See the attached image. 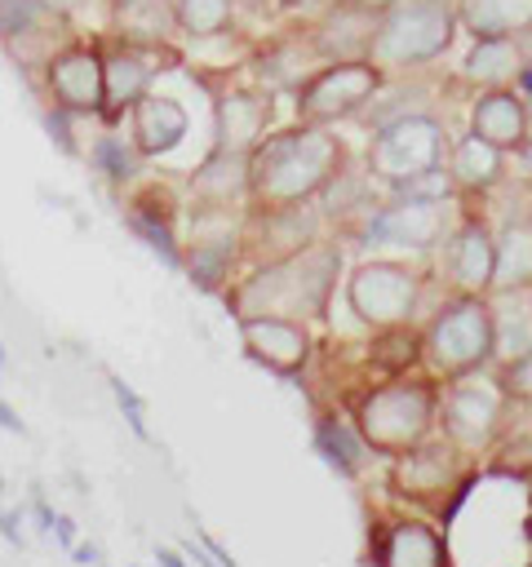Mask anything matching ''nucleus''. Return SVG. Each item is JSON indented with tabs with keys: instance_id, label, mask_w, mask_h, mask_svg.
<instances>
[{
	"instance_id": "nucleus-3",
	"label": "nucleus",
	"mask_w": 532,
	"mask_h": 567,
	"mask_svg": "<svg viewBox=\"0 0 532 567\" xmlns=\"http://www.w3.org/2000/svg\"><path fill=\"white\" fill-rule=\"evenodd\" d=\"M426 350H430V363L448 377H466L479 363H488L497 354V319H492L488 301H479L470 292V297L443 306L439 319L430 323Z\"/></svg>"
},
{
	"instance_id": "nucleus-5",
	"label": "nucleus",
	"mask_w": 532,
	"mask_h": 567,
	"mask_svg": "<svg viewBox=\"0 0 532 567\" xmlns=\"http://www.w3.org/2000/svg\"><path fill=\"white\" fill-rule=\"evenodd\" d=\"M434 412V394L421 381H403V385H386L372 390L359 408V430L377 452H408Z\"/></svg>"
},
{
	"instance_id": "nucleus-13",
	"label": "nucleus",
	"mask_w": 532,
	"mask_h": 567,
	"mask_svg": "<svg viewBox=\"0 0 532 567\" xmlns=\"http://www.w3.org/2000/svg\"><path fill=\"white\" fill-rule=\"evenodd\" d=\"M448 275L466 292H483V288L497 284V239L479 221H466L452 235V244H448Z\"/></svg>"
},
{
	"instance_id": "nucleus-34",
	"label": "nucleus",
	"mask_w": 532,
	"mask_h": 567,
	"mask_svg": "<svg viewBox=\"0 0 532 567\" xmlns=\"http://www.w3.org/2000/svg\"><path fill=\"white\" fill-rule=\"evenodd\" d=\"M18 523H22V518H18L13 509H4V514H0V536H4L9 545H22V532H18Z\"/></svg>"
},
{
	"instance_id": "nucleus-32",
	"label": "nucleus",
	"mask_w": 532,
	"mask_h": 567,
	"mask_svg": "<svg viewBox=\"0 0 532 567\" xmlns=\"http://www.w3.org/2000/svg\"><path fill=\"white\" fill-rule=\"evenodd\" d=\"M35 22V0H0V35H22Z\"/></svg>"
},
{
	"instance_id": "nucleus-7",
	"label": "nucleus",
	"mask_w": 532,
	"mask_h": 567,
	"mask_svg": "<svg viewBox=\"0 0 532 567\" xmlns=\"http://www.w3.org/2000/svg\"><path fill=\"white\" fill-rule=\"evenodd\" d=\"M350 306L364 323H377V328H395L412 315L417 306V279L403 270V266H386V261H372L364 266L355 279H350Z\"/></svg>"
},
{
	"instance_id": "nucleus-45",
	"label": "nucleus",
	"mask_w": 532,
	"mask_h": 567,
	"mask_svg": "<svg viewBox=\"0 0 532 567\" xmlns=\"http://www.w3.org/2000/svg\"><path fill=\"white\" fill-rule=\"evenodd\" d=\"M44 4H49V9H58V13H66V9H75L80 0H44Z\"/></svg>"
},
{
	"instance_id": "nucleus-17",
	"label": "nucleus",
	"mask_w": 532,
	"mask_h": 567,
	"mask_svg": "<svg viewBox=\"0 0 532 567\" xmlns=\"http://www.w3.org/2000/svg\"><path fill=\"white\" fill-rule=\"evenodd\" d=\"M381 567H448L443 536L421 523H399L381 545Z\"/></svg>"
},
{
	"instance_id": "nucleus-26",
	"label": "nucleus",
	"mask_w": 532,
	"mask_h": 567,
	"mask_svg": "<svg viewBox=\"0 0 532 567\" xmlns=\"http://www.w3.org/2000/svg\"><path fill=\"white\" fill-rule=\"evenodd\" d=\"M372 359H377L386 372H399V368H408V363L417 359V337H412V332H403V328L395 323V328H386V332L377 337Z\"/></svg>"
},
{
	"instance_id": "nucleus-29",
	"label": "nucleus",
	"mask_w": 532,
	"mask_h": 567,
	"mask_svg": "<svg viewBox=\"0 0 532 567\" xmlns=\"http://www.w3.org/2000/svg\"><path fill=\"white\" fill-rule=\"evenodd\" d=\"M129 226L151 244V252H160V257H164V266H177V248H173L168 226H160V221H155V217H146V213H133V217H129Z\"/></svg>"
},
{
	"instance_id": "nucleus-15",
	"label": "nucleus",
	"mask_w": 532,
	"mask_h": 567,
	"mask_svg": "<svg viewBox=\"0 0 532 567\" xmlns=\"http://www.w3.org/2000/svg\"><path fill=\"white\" fill-rule=\"evenodd\" d=\"M133 137H137V146L151 151V155L173 151V146L186 137V111H182L173 97H137Z\"/></svg>"
},
{
	"instance_id": "nucleus-41",
	"label": "nucleus",
	"mask_w": 532,
	"mask_h": 567,
	"mask_svg": "<svg viewBox=\"0 0 532 567\" xmlns=\"http://www.w3.org/2000/svg\"><path fill=\"white\" fill-rule=\"evenodd\" d=\"M186 549H191V563H200V567H222V563H217V558H213L208 549H195V540H191Z\"/></svg>"
},
{
	"instance_id": "nucleus-2",
	"label": "nucleus",
	"mask_w": 532,
	"mask_h": 567,
	"mask_svg": "<svg viewBox=\"0 0 532 567\" xmlns=\"http://www.w3.org/2000/svg\"><path fill=\"white\" fill-rule=\"evenodd\" d=\"M452 9L443 0H399L386 9V18L372 31L368 58L377 66H417L448 49L452 40Z\"/></svg>"
},
{
	"instance_id": "nucleus-10",
	"label": "nucleus",
	"mask_w": 532,
	"mask_h": 567,
	"mask_svg": "<svg viewBox=\"0 0 532 567\" xmlns=\"http://www.w3.org/2000/svg\"><path fill=\"white\" fill-rule=\"evenodd\" d=\"M528 128H532V120H528V102L519 89L501 84V89L479 93V102L470 111V133H479L483 142H492L501 151H519L528 142Z\"/></svg>"
},
{
	"instance_id": "nucleus-40",
	"label": "nucleus",
	"mask_w": 532,
	"mask_h": 567,
	"mask_svg": "<svg viewBox=\"0 0 532 567\" xmlns=\"http://www.w3.org/2000/svg\"><path fill=\"white\" fill-rule=\"evenodd\" d=\"M35 518H40V527H44V532H53V518H58V514L44 505V496H35Z\"/></svg>"
},
{
	"instance_id": "nucleus-6",
	"label": "nucleus",
	"mask_w": 532,
	"mask_h": 567,
	"mask_svg": "<svg viewBox=\"0 0 532 567\" xmlns=\"http://www.w3.org/2000/svg\"><path fill=\"white\" fill-rule=\"evenodd\" d=\"M377 93V62L372 58H337L324 66L297 97V111L306 120H337L359 111Z\"/></svg>"
},
{
	"instance_id": "nucleus-43",
	"label": "nucleus",
	"mask_w": 532,
	"mask_h": 567,
	"mask_svg": "<svg viewBox=\"0 0 532 567\" xmlns=\"http://www.w3.org/2000/svg\"><path fill=\"white\" fill-rule=\"evenodd\" d=\"M155 563H160V567H186V563H182L173 549H155Z\"/></svg>"
},
{
	"instance_id": "nucleus-36",
	"label": "nucleus",
	"mask_w": 532,
	"mask_h": 567,
	"mask_svg": "<svg viewBox=\"0 0 532 567\" xmlns=\"http://www.w3.org/2000/svg\"><path fill=\"white\" fill-rule=\"evenodd\" d=\"M75 563L80 567H102V549L98 545H75Z\"/></svg>"
},
{
	"instance_id": "nucleus-46",
	"label": "nucleus",
	"mask_w": 532,
	"mask_h": 567,
	"mask_svg": "<svg viewBox=\"0 0 532 567\" xmlns=\"http://www.w3.org/2000/svg\"><path fill=\"white\" fill-rule=\"evenodd\" d=\"M293 9H319V4H332V0H288Z\"/></svg>"
},
{
	"instance_id": "nucleus-31",
	"label": "nucleus",
	"mask_w": 532,
	"mask_h": 567,
	"mask_svg": "<svg viewBox=\"0 0 532 567\" xmlns=\"http://www.w3.org/2000/svg\"><path fill=\"white\" fill-rule=\"evenodd\" d=\"M501 390L514 394V399H532V350L505 363V372H501Z\"/></svg>"
},
{
	"instance_id": "nucleus-44",
	"label": "nucleus",
	"mask_w": 532,
	"mask_h": 567,
	"mask_svg": "<svg viewBox=\"0 0 532 567\" xmlns=\"http://www.w3.org/2000/svg\"><path fill=\"white\" fill-rule=\"evenodd\" d=\"M519 164H523V173H532V137L519 146Z\"/></svg>"
},
{
	"instance_id": "nucleus-47",
	"label": "nucleus",
	"mask_w": 532,
	"mask_h": 567,
	"mask_svg": "<svg viewBox=\"0 0 532 567\" xmlns=\"http://www.w3.org/2000/svg\"><path fill=\"white\" fill-rule=\"evenodd\" d=\"M0 368H4V346H0Z\"/></svg>"
},
{
	"instance_id": "nucleus-22",
	"label": "nucleus",
	"mask_w": 532,
	"mask_h": 567,
	"mask_svg": "<svg viewBox=\"0 0 532 567\" xmlns=\"http://www.w3.org/2000/svg\"><path fill=\"white\" fill-rule=\"evenodd\" d=\"M173 18H177V9H168L164 0H124V4L115 9L120 31L133 35V40H160Z\"/></svg>"
},
{
	"instance_id": "nucleus-18",
	"label": "nucleus",
	"mask_w": 532,
	"mask_h": 567,
	"mask_svg": "<svg viewBox=\"0 0 532 567\" xmlns=\"http://www.w3.org/2000/svg\"><path fill=\"white\" fill-rule=\"evenodd\" d=\"M501 168H505V151L483 142L479 133H470L457 142L448 173H452V186H461V190H488L501 177Z\"/></svg>"
},
{
	"instance_id": "nucleus-27",
	"label": "nucleus",
	"mask_w": 532,
	"mask_h": 567,
	"mask_svg": "<svg viewBox=\"0 0 532 567\" xmlns=\"http://www.w3.org/2000/svg\"><path fill=\"white\" fill-rule=\"evenodd\" d=\"M93 155H98L102 173H106V177H115V182H124V177H133V173H137V159H133V151H129L120 137H102Z\"/></svg>"
},
{
	"instance_id": "nucleus-25",
	"label": "nucleus",
	"mask_w": 532,
	"mask_h": 567,
	"mask_svg": "<svg viewBox=\"0 0 532 567\" xmlns=\"http://www.w3.org/2000/svg\"><path fill=\"white\" fill-rule=\"evenodd\" d=\"M315 443H319V452L328 456V465H337L341 474H350L355 470V456H359V443L350 439V430L341 425V421H319V430H315Z\"/></svg>"
},
{
	"instance_id": "nucleus-1",
	"label": "nucleus",
	"mask_w": 532,
	"mask_h": 567,
	"mask_svg": "<svg viewBox=\"0 0 532 567\" xmlns=\"http://www.w3.org/2000/svg\"><path fill=\"white\" fill-rule=\"evenodd\" d=\"M337 164H341L337 137H328L319 128H301V133H284V137L262 142L253 151L248 182H253L262 204L288 208V204H301L306 195H315L319 186H328Z\"/></svg>"
},
{
	"instance_id": "nucleus-33",
	"label": "nucleus",
	"mask_w": 532,
	"mask_h": 567,
	"mask_svg": "<svg viewBox=\"0 0 532 567\" xmlns=\"http://www.w3.org/2000/svg\"><path fill=\"white\" fill-rule=\"evenodd\" d=\"M44 128H49V137H53L62 151H71V133H66V106L49 111V115H44Z\"/></svg>"
},
{
	"instance_id": "nucleus-38",
	"label": "nucleus",
	"mask_w": 532,
	"mask_h": 567,
	"mask_svg": "<svg viewBox=\"0 0 532 567\" xmlns=\"http://www.w3.org/2000/svg\"><path fill=\"white\" fill-rule=\"evenodd\" d=\"M200 540H204V549H208V554H213V558H217L222 567H235V558H231V554H226V549H222V545H217V540H213L208 532H200Z\"/></svg>"
},
{
	"instance_id": "nucleus-30",
	"label": "nucleus",
	"mask_w": 532,
	"mask_h": 567,
	"mask_svg": "<svg viewBox=\"0 0 532 567\" xmlns=\"http://www.w3.org/2000/svg\"><path fill=\"white\" fill-rule=\"evenodd\" d=\"M111 394H115V403H120V412H124L129 430H133L137 439H146V443H151V430H146V416H142V399L133 394V385H124V377H111Z\"/></svg>"
},
{
	"instance_id": "nucleus-12",
	"label": "nucleus",
	"mask_w": 532,
	"mask_h": 567,
	"mask_svg": "<svg viewBox=\"0 0 532 567\" xmlns=\"http://www.w3.org/2000/svg\"><path fill=\"white\" fill-rule=\"evenodd\" d=\"M49 89L58 97V106L66 111H93L106 97V75L102 62L89 49H71L49 66Z\"/></svg>"
},
{
	"instance_id": "nucleus-48",
	"label": "nucleus",
	"mask_w": 532,
	"mask_h": 567,
	"mask_svg": "<svg viewBox=\"0 0 532 567\" xmlns=\"http://www.w3.org/2000/svg\"><path fill=\"white\" fill-rule=\"evenodd\" d=\"M0 487H4V483H0Z\"/></svg>"
},
{
	"instance_id": "nucleus-9",
	"label": "nucleus",
	"mask_w": 532,
	"mask_h": 567,
	"mask_svg": "<svg viewBox=\"0 0 532 567\" xmlns=\"http://www.w3.org/2000/svg\"><path fill=\"white\" fill-rule=\"evenodd\" d=\"M501 421V390L488 385V381H461L448 390V403H443V425L448 434L461 443V447H479L492 439Z\"/></svg>"
},
{
	"instance_id": "nucleus-39",
	"label": "nucleus",
	"mask_w": 532,
	"mask_h": 567,
	"mask_svg": "<svg viewBox=\"0 0 532 567\" xmlns=\"http://www.w3.org/2000/svg\"><path fill=\"white\" fill-rule=\"evenodd\" d=\"M519 93H523V102H528V120H532V66L519 71Z\"/></svg>"
},
{
	"instance_id": "nucleus-4",
	"label": "nucleus",
	"mask_w": 532,
	"mask_h": 567,
	"mask_svg": "<svg viewBox=\"0 0 532 567\" xmlns=\"http://www.w3.org/2000/svg\"><path fill=\"white\" fill-rule=\"evenodd\" d=\"M368 164L381 182L408 186L421 173L443 168V128L430 115H399L377 133V142L368 151Z\"/></svg>"
},
{
	"instance_id": "nucleus-20",
	"label": "nucleus",
	"mask_w": 532,
	"mask_h": 567,
	"mask_svg": "<svg viewBox=\"0 0 532 567\" xmlns=\"http://www.w3.org/2000/svg\"><path fill=\"white\" fill-rule=\"evenodd\" d=\"M497 284L501 288L532 284V221H510L497 235Z\"/></svg>"
},
{
	"instance_id": "nucleus-28",
	"label": "nucleus",
	"mask_w": 532,
	"mask_h": 567,
	"mask_svg": "<svg viewBox=\"0 0 532 567\" xmlns=\"http://www.w3.org/2000/svg\"><path fill=\"white\" fill-rule=\"evenodd\" d=\"M226 261H231V244H204V248H195V261H191L195 284H200V288H213V284L222 279Z\"/></svg>"
},
{
	"instance_id": "nucleus-24",
	"label": "nucleus",
	"mask_w": 532,
	"mask_h": 567,
	"mask_svg": "<svg viewBox=\"0 0 532 567\" xmlns=\"http://www.w3.org/2000/svg\"><path fill=\"white\" fill-rule=\"evenodd\" d=\"M177 22L191 35H217L231 27V0H182L177 4Z\"/></svg>"
},
{
	"instance_id": "nucleus-23",
	"label": "nucleus",
	"mask_w": 532,
	"mask_h": 567,
	"mask_svg": "<svg viewBox=\"0 0 532 567\" xmlns=\"http://www.w3.org/2000/svg\"><path fill=\"white\" fill-rule=\"evenodd\" d=\"M399 487H408L412 496H426V492H443L448 483V461L439 452H408L395 470Z\"/></svg>"
},
{
	"instance_id": "nucleus-35",
	"label": "nucleus",
	"mask_w": 532,
	"mask_h": 567,
	"mask_svg": "<svg viewBox=\"0 0 532 567\" xmlns=\"http://www.w3.org/2000/svg\"><path fill=\"white\" fill-rule=\"evenodd\" d=\"M53 536H58L66 549H75V523H71V518H62V514H58V518H53Z\"/></svg>"
},
{
	"instance_id": "nucleus-42",
	"label": "nucleus",
	"mask_w": 532,
	"mask_h": 567,
	"mask_svg": "<svg viewBox=\"0 0 532 567\" xmlns=\"http://www.w3.org/2000/svg\"><path fill=\"white\" fill-rule=\"evenodd\" d=\"M346 4H359V9H368V13H386V9L399 4V0H346Z\"/></svg>"
},
{
	"instance_id": "nucleus-14",
	"label": "nucleus",
	"mask_w": 532,
	"mask_h": 567,
	"mask_svg": "<svg viewBox=\"0 0 532 567\" xmlns=\"http://www.w3.org/2000/svg\"><path fill=\"white\" fill-rule=\"evenodd\" d=\"M266 115H270V106L262 97H253V93L222 97L217 102V142H222V151L244 155L248 146H257V137L266 128Z\"/></svg>"
},
{
	"instance_id": "nucleus-37",
	"label": "nucleus",
	"mask_w": 532,
	"mask_h": 567,
	"mask_svg": "<svg viewBox=\"0 0 532 567\" xmlns=\"http://www.w3.org/2000/svg\"><path fill=\"white\" fill-rule=\"evenodd\" d=\"M0 430H13V434H27V425L18 421V412H13V408H9L4 399H0Z\"/></svg>"
},
{
	"instance_id": "nucleus-8",
	"label": "nucleus",
	"mask_w": 532,
	"mask_h": 567,
	"mask_svg": "<svg viewBox=\"0 0 532 567\" xmlns=\"http://www.w3.org/2000/svg\"><path fill=\"white\" fill-rule=\"evenodd\" d=\"M443 230V199H417L403 195L399 204L372 213L364 226L368 244H399V248H430Z\"/></svg>"
},
{
	"instance_id": "nucleus-21",
	"label": "nucleus",
	"mask_w": 532,
	"mask_h": 567,
	"mask_svg": "<svg viewBox=\"0 0 532 567\" xmlns=\"http://www.w3.org/2000/svg\"><path fill=\"white\" fill-rule=\"evenodd\" d=\"M102 75H106V97H111L115 106H124V102H137V97H142V89H146V80H151V66H146L133 49H120V53H111V58L102 62Z\"/></svg>"
},
{
	"instance_id": "nucleus-16",
	"label": "nucleus",
	"mask_w": 532,
	"mask_h": 567,
	"mask_svg": "<svg viewBox=\"0 0 532 567\" xmlns=\"http://www.w3.org/2000/svg\"><path fill=\"white\" fill-rule=\"evenodd\" d=\"M523 66H528V58H523L514 35H474V49L466 58V75L488 84V89H501L505 80H519Z\"/></svg>"
},
{
	"instance_id": "nucleus-11",
	"label": "nucleus",
	"mask_w": 532,
	"mask_h": 567,
	"mask_svg": "<svg viewBox=\"0 0 532 567\" xmlns=\"http://www.w3.org/2000/svg\"><path fill=\"white\" fill-rule=\"evenodd\" d=\"M244 346H248V354H253L257 363H266V368H275V372H284V377H293V372L306 363V350H310L306 332H301L297 323L279 319V315L244 319Z\"/></svg>"
},
{
	"instance_id": "nucleus-19",
	"label": "nucleus",
	"mask_w": 532,
	"mask_h": 567,
	"mask_svg": "<svg viewBox=\"0 0 532 567\" xmlns=\"http://www.w3.org/2000/svg\"><path fill=\"white\" fill-rule=\"evenodd\" d=\"M457 13L474 35H523V31H532V0H461Z\"/></svg>"
}]
</instances>
